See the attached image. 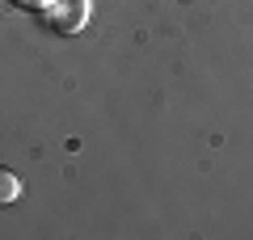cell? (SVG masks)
Masks as SVG:
<instances>
[{
	"mask_svg": "<svg viewBox=\"0 0 253 240\" xmlns=\"http://www.w3.org/2000/svg\"><path fill=\"white\" fill-rule=\"evenodd\" d=\"M17 198H21V177L0 164V206H13Z\"/></svg>",
	"mask_w": 253,
	"mask_h": 240,
	"instance_id": "6da1fadb",
	"label": "cell"
}]
</instances>
